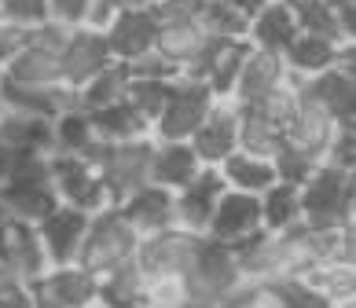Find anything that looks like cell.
<instances>
[{"mask_svg": "<svg viewBox=\"0 0 356 308\" xmlns=\"http://www.w3.org/2000/svg\"><path fill=\"white\" fill-rule=\"evenodd\" d=\"M48 177L51 187H56V198L67 206H77L85 213H99L103 206H111L107 198V187H103L96 165L81 154H59L51 151L48 154Z\"/></svg>", "mask_w": 356, "mask_h": 308, "instance_id": "52a82bcc", "label": "cell"}, {"mask_svg": "<svg viewBox=\"0 0 356 308\" xmlns=\"http://www.w3.org/2000/svg\"><path fill=\"white\" fill-rule=\"evenodd\" d=\"M147 4H154V0H147Z\"/></svg>", "mask_w": 356, "mask_h": 308, "instance_id": "9f6ffc18", "label": "cell"}, {"mask_svg": "<svg viewBox=\"0 0 356 308\" xmlns=\"http://www.w3.org/2000/svg\"><path fill=\"white\" fill-rule=\"evenodd\" d=\"M111 48V59L122 66H133L136 59L151 56L154 51V37H158V19L151 4H136V8H122L114 11L111 26L103 30Z\"/></svg>", "mask_w": 356, "mask_h": 308, "instance_id": "30bf717a", "label": "cell"}, {"mask_svg": "<svg viewBox=\"0 0 356 308\" xmlns=\"http://www.w3.org/2000/svg\"><path fill=\"white\" fill-rule=\"evenodd\" d=\"M111 4L122 11V8H136V4H147V0H111Z\"/></svg>", "mask_w": 356, "mask_h": 308, "instance_id": "816d5d0a", "label": "cell"}, {"mask_svg": "<svg viewBox=\"0 0 356 308\" xmlns=\"http://www.w3.org/2000/svg\"><path fill=\"white\" fill-rule=\"evenodd\" d=\"M118 209H122V217L133 224L140 235L162 232V227L173 224V191H165V187H158V184H143L129 198H122Z\"/></svg>", "mask_w": 356, "mask_h": 308, "instance_id": "cb8c5ba5", "label": "cell"}, {"mask_svg": "<svg viewBox=\"0 0 356 308\" xmlns=\"http://www.w3.org/2000/svg\"><path fill=\"white\" fill-rule=\"evenodd\" d=\"M323 162L356 172V125H341V129L334 132V140H331V147H327V158H323Z\"/></svg>", "mask_w": 356, "mask_h": 308, "instance_id": "60d3db41", "label": "cell"}, {"mask_svg": "<svg viewBox=\"0 0 356 308\" xmlns=\"http://www.w3.org/2000/svg\"><path fill=\"white\" fill-rule=\"evenodd\" d=\"M224 187H232V191H250V195H261L268 184H275L280 177H275V165L272 158H261V154H250V151H235L224 158V162L217 165Z\"/></svg>", "mask_w": 356, "mask_h": 308, "instance_id": "f1b7e54d", "label": "cell"}, {"mask_svg": "<svg viewBox=\"0 0 356 308\" xmlns=\"http://www.w3.org/2000/svg\"><path fill=\"white\" fill-rule=\"evenodd\" d=\"M213 37L206 33L199 15H180V19H158V37L154 51L162 56L177 74H195L206 56V48Z\"/></svg>", "mask_w": 356, "mask_h": 308, "instance_id": "8fae6325", "label": "cell"}, {"mask_svg": "<svg viewBox=\"0 0 356 308\" xmlns=\"http://www.w3.org/2000/svg\"><path fill=\"white\" fill-rule=\"evenodd\" d=\"M0 308H37V298H33V286L22 283V279H4L0 283Z\"/></svg>", "mask_w": 356, "mask_h": 308, "instance_id": "b9f144b4", "label": "cell"}, {"mask_svg": "<svg viewBox=\"0 0 356 308\" xmlns=\"http://www.w3.org/2000/svg\"><path fill=\"white\" fill-rule=\"evenodd\" d=\"M37 308H99V283L96 275L70 264H48V272L33 283Z\"/></svg>", "mask_w": 356, "mask_h": 308, "instance_id": "9c48e42d", "label": "cell"}, {"mask_svg": "<svg viewBox=\"0 0 356 308\" xmlns=\"http://www.w3.org/2000/svg\"><path fill=\"white\" fill-rule=\"evenodd\" d=\"M0 19L30 33L33 26L48 22V0H0Z\"/></svg>", "mask_w": 356, "mask_h": 308, "instance_id": "ab89813d", "label": "cell"}, {"mask_svg": "<svg viewBox=\"0 0 356 308\" xmlns=\"http://www.w3.org/2000/svg\"><path fill=\"white\" fill-rule=\"evenodd\" d=\"M96 283H99V305L103 301H147V279H143L136 261L99 275Z\"/></svg>", "mask_w": 356, "mask_h": 308, "instance_id": "8d00e7d4", "label": "cell"}, {"mask_svg": "<svg viewBox=\"0 0 356 308\" xmlns=\"http://www.w3.org/2000/svg\"><path fill=\"white\" fill-rule=\"evenodd\" d=\"M283 147V129L268 122L265 114L239 106V151L261 154V158H275V151Z\"/></svg>", "mask_w": 356, "mask_h": 308, "instance_id": "e575fe53", "label": "cell"}, {"mask_svg": "<svg viewBox=\"0 0 356 308\" xmlns=\"http://www.w3.org/2000/svg\"><path fill=\"white\" fill-rule=\"evenodd\" d=\"M298 85H301V96L320 103L338 125H356V74L349 66H331V70L305 77Z\"/></svg>", "mask_w": 356, "mask_h": 308, "instance_id": "d6986e66", "label": "cell"}, {"mask_svg": "<svg viewBox=\"0 0 356 308\" xmlns=\"http://www.w3.org/2000/svg\"><path fill=\"white\" fill-rule=\"evenodd\" d=\"M99 308H147V301H103Z\"/></svg>", "mask_w": 356, "mask_h": 308, "instance_id": "681fc988", "label": "cell"}, {"mask_svg": "<svg viewBox=\"0 0 356 308\" xmlns=\"http://www.w3.org/2000/svg\"><path fill=\"white\" fill-rule=\"evenodd\" d=\"M286 4L294 11V22L301 33H316V37H327V41H338V44H356L341 33V26L327 0H286Z\"/></svg>", "mask_w": 356, "mask_h": 308, "instance_id": "d590c367", "label": "cell"}, {"mask_svg": "<svg viewBox=\"0 0 356 308\" xmlns=\"http://www.w3.org/2000/svg\"><path fill=\"white\" fill-rule=\"evenodd\" d=\"M239 279H243V272H239V261H235V246L220 243L213 235H202L195 264H191V275H188V298L217 305Z\"/></svg>", "mask_w": 356, "mask_h": 308, "instance_id": "ba28073f", "label": "cell"}, {"mask_svg": "<svg viewBox=\"0 0 356 308\" xmlns=\"http://www.w3.org/2000/svg\"><path fill=\"white\" fill-rule=\"evenodd\" d=\"M199 243H202V235L184 232L177 224L162 227V232H151V235H140L136 264H140L143 279L147 283H158V279H184L188 283Z\"/></svg>", "mask_w": 356, "mask_h": 308, "instance_id": "8992f818", "label": "cell"}, {"mask_svg": "<svg viewBox=\"0 0 356 308\" xmlns=\"http://www.w3.org/2000/svg\"><path fill=\"white\" fill-rule=\"evenodd\" d=\"M4 279H8V268H4V261H0V283H4Z\"/></svg>", "mask_w": 356, "mask_h": 308, "instance_id": "db71d44e", "label": "cell"}, {"mask_svg": "<svg viewBox=\"0 0 356 308\" xmlns=\"http://www.w3.org/2000/svg\"><path fill=\"white\" fill-rule=\"evenodd\" d=\"M305 279H309L316 290H320V298L331 305V308L349 305V301L356 298V264H346V261H323V264H316Z\"/></svg>", "mask_w": 356, "mask_h": 308, "instance_id": "d6a6232c", "label": "cell"}, {"mask_svg": "<svg viewBox=\"0 0 356 308\" xmlns=\"http://www.w3.org/2000/svg\"><path fill=\"white\" fill-rule=\"evenodd\" d=\"M228 4H232L235 11H243V15H246V19H254V15H257V11H261V8H265V4H268V0H228Z\"/></svg>", "mask_w": 356, "mask_h": 308, "instance_id": "c3c4849f", "label": "cell"}, {"mask_svg": "<svg viewBox=\"0 0 356 308\" xmlns=\"http://www.w3.org/2000/svg\"><path fill=\"white\" fill-rule=\"evenodd\" d=\"M151 151H154V136H136V140H118L107 143L103 140L92 154L103 187H107L111 206H118L122 198H129L136 187L151 184Z\"/></svg>", "mask_w": 356, "mask_h": 308, "instance_id": "277c9868", "label": "cell"}, {"mask_svg": "<svg viewBox=\"0 0 356 308\" xmlns=\"http://www.w3.org/2000/svg\"><path fill=\"white\" fill-rule=\"evenodd\" d=\"M0 202H4L11 220H26V224L41 220L44 213L59 202L56 187H51V177H48V154L19 151L8 184L0 187Z\"/></svg>", "mask_w": 356, "mask_h": 308, "instance_id": "3957f363", "label": "cell"}, {"mask_svg": "<svg viewBox=\"0 0 356 308\" xmlns=\"http://www.w3.org/2000/svg\"><path fill=\"white\" fill-rule=\"evenodd\" d=\"M85 8H88V0H48V15L63 26H81Z\"/></svg>", "mask_w": 356, "mask_h": 308, "instance_id": "ee69618b", "label": "cell"}, {"mask_svg": "<svg viewBox=\"0 0 356 308\" xmlns=\"http://www.w3.org/2000/svg\"><path fill=\"white\" fill-rule=\"evenodd\" d=\"M298 37V22H294V11H290L286 0H268L265 8L257 11L246 26V41L254 48H265V51H286V44Z\"/></svg>", "mask_w": 356, "mask_h": 308, "instance_id": "d4e9b609", "label": "cell"}, {"mask_svg": "<svg viewBox=\"0 0 356 308\" xmlns=\"http://www.w3.org/2000/svg\"><path fill=\"white\" fill-rule=\"evenodd\" d=\"M254 308H261V305H254Z\"/></svg>", "mask_w": 356, "mask_h": 308, "instance_id": "6f0895ef", "label": "cell"}, {"mask_svg": "<svg viewBox=\"0 0 356 308\" xmlns=\"http://www.w3.org/2000/svg\"><path fill=\"white\" fill-rule=\"evenodd\" d=\"M8 220H11V217H8V209H4V202H0V238H4V227H8Z\"/></svg>", "mask_w": 356, "mask_h": 308, "instance_id": "f5cc1de1", "label": "cell"}, {"mask_svg": "<svg viewBox=\"0 0 356 308\" xmlns=\"http://www.w3.org/2000/svg\"><path fill=\"white\" fill-rule=\"evenodd\" d=\"M199 22L206 26L209 37H224V41H235V37H246L250 19L243 11H235L228 0H202L199 4Z\"/></svg>", "mask_w": 356, "mask_h": 308, "instance_id": "f35d334b", "label": "cell"}, {"mask_svg": "<svg viewBox=\"0 0 356 308\" xmlns=\"http://www.w3.org/2000/svg\"><path fill=\"white\" fill-rule=\"evenodd\" d=\"M257 305L261 308H331L320 290L301 275H275L257 283Z\"/></svg>", "mask_w": 356, "mask_h": 308, "instance_id": "f546056e", "label": "cell"}, {"mask_svg": "<svg viewBox=\"0 0 356 308\" xmlns=\"http://www.w3.org/2000/svg\"><path fill=\"white\" fill-rule=\"evenodd\" d=\"M257 227H261V202H257V195L224 187V195L217 198L213 217H209L206 235H213V238H220V243L235 246V243H243L246 235H254Z\"/></svg>", "mask_w": 356, "mask_h": 308, "instance_id": "44dd1931", "label": "cell"}, {"mask_svg": "<svg viewBox=\"0 0 356 308\" xmlns=\"http://www.w3.org/2000/svg\"><path fill=\"white\" fill-rule=\"evenodd\" d=\"M0 77L11 85H26V88H63V63H59V51L56 48H44L26 37V44L19 48V56L11 59Z\"/></svg>", "mask_w": 356, "mask_h": 308, "instance_id": "7402d4cb", "label": "cell"}, {"mask_svg": "<svg viewBox=\"0 0 356 308\" xmlns=\"http://www.w3.org/2000/svg\"><path fill=\"white\" fill-rule=\"evenodd\" d=\"M15 154L19 151H11V147H4L0 143V187L8 184V177H11V165H15Z\"/></svg>", "mask_w": 356, "mask_h": 308, "instance_id": "7dc6e473", "label": "cell"}, {"mask_svg": "<svg viewBox=\"0 0 356 308\" xmlns=\"http://www.w3.org/2000/svg\"><path fill=\"white\" fill-rule=\"evenodd\" d=\"M213 103H217V96L202 77L177 74L173 81H169L165 103H162V111H158L154 125H151V136L154 140H191V132L202 125V117L209 114Z\"/></svg>", "mask_w": 356, "mask_h": 308, "instance_id": "5b68a950", "label": "cell"}, {"mask_svg": "<svg viewBox=\"0 0 356 308\" xmlns=\"http://www.w3.org/2000/svg\"><path fill=\"white\" fill-rule=\"evenodd\" d=\"M103 140L96 136V129H92V117L88 111L81 106H67L63 114L51 117V151L59 154H81L92 162V154H96V147Z\"/></svg>", "mask_w": 356, "mask_h": 308, "instance_id": "4316f807", "label": "cell"}, {"mask_svg": "<svg viewBox=\"0 0 356 308\" xmlns=\"http://www.w3.org/2000/svg\"><path fill=\"white\" fill-rule=\"evenodd\" d=\"M147 308H177V305H151V301H147Z\"/></svg>", "mask_w": 356, "mask_h": 308, "instance_id": "11a10c76", "label": "cell"}, {"mask_svg": "<svg viewBox=\"0 0 356 308\" xmlns=\"http://www.w3.org/2000/svg\"><path fill=\"white\" fill-rule=\"evenodd\" d=\"M136 246H140V232L122 217V209L103 206L99 213L88 217V232H85L81 253H77V264L99 279L114 272V268L136 261Z\"/></svg>", "mask_w": 356, "mask_h": 308, "instance_id": "7a4b0ae2", "label": "cell"}, {"mask_svg": "<svg viewBox=\"0 0 356 308\" xmlns=\"http://www.w3.org/2000/svg\"><path fill=\"white\" fill-rule=\"evenodd\" d=\"M88 217L92 213L67 206V202H56L41 220H37V235H41V246L48 253V264H70L77 261L85 243V232H88Z\"/></svg>", "mask_w": 356, "mask_h": 308, "instance_id": "7c38bea8", "label": "cell"}, {"mask_svg": "<svg viewBox=\"0 0 356 308\" xmlns=\"http://www.w3.org/2000/svg\"><path fill=\"white\" fill-rule=\"evenodd\" d=\"M177 308H217L213 301H199V298H188V301H180Z\"/></svg>", "mask_w": 356, "mask_h": 308, "instance_id": "f907efd6", "label": "cell"}, {"mask_svg": "<svg viewBox=\"0 0 356 308\" xmlns=\"http://www.w3.org/2000/svg\"><path fill=\"white\" fill-rule=\"evenodd\" d=\"M114 4L111 0H88V8H85V15H81V26H88V30H107L111 19H114Z\"/></svg>", "mask_w": 356, "mask_h": 308, "instance_id": "f6af8a7d", "label": "cell"}, {"mask_svg": "<svg viewBox=\"0 0 356 308\" xmlns=\"http://www.w3.org/2000/svg\"><path fill=\"white\" fill-rule=\"evenodd\" d=\"M327 4H331L341 33H346L349 41H356V0H327Z\"/></svg>", "mask_w": 356, "mask_h": 308, "instance_id": "bcb514c9", "label": "cell"}, {"mask_svg": "<svg viewBox=\"0 0 356 308\" xmlns=\"http://www.w3.org/2000/svg\"><path fill=\"white\" fill-rule=\"evenodd\" d=\"M301 195V220L320 232L356 224V180L349 169H338L331 162H320L312 177L298 187Z\"/></svg>", "mask_w": 356, "mask_h": 308, "instance_id": "6da1fadb", "label": "cell"}, {"mask_svg": "<svg viewBox=\"0 0 356 308\" xmlns=\"http://www.w3.org/2000/svg\"><path fill=\"white\" fill-rule=\"evenodd\" d=\"M59 63H63V81L67 88H81L88 77H96L103 66H111V48H107V37L99 30H88V26H70L67 33V44L59 51Z\"/></svg>", "mask_w": 356, "mask_h": 308, "instance_id": "2e32d148", "label": "cell"}, {"mask_svg": "<svg viewBox=\"0 0 356 308\" xmlns=\"http://www.w3.org/2000/svg\"><path fill=\"white\" fill-rule=\"evenodd\" d=\"M220 195H224V180H220L217 165H202L191 184H184L180 191H173V224L184 227V232L206 235Z\"/></svg>", "mask_w": 356, "mask_h": 308, "instance_id": "9a60e30c", "label": "cell"}, {"mask_svg": "<svg viewBox=\"0 0 356 308\" xmlns=\"http://www.w3.org/2000/svg\"><path fill=\"white\" fill-rule=\"evenodd\" d=\"M353 56H356V44H338V41H327V37H316V33H301L286 44L283 51V63L290 77L305 81V77H316L331 66H349L353 70Z\"/></svg>", "mask_w": 356, "mask_h": 308, "instance_id": "e0dca14e", "label": "cell"}, {"mask_svg": "<svg viewBox=\"0 0 356 308\" xmlns=\"http://www.w3.org/2000/svg\"><path fill=\"white\" fill-rule=\"evenodd\" d=\"M199 154L191 151L188 140H154L151 151V184L165 187V191H180L184 184L199 177Z\"/></svg>", "mask_w": 356, "mask_h": 308, "instance_id": "603a6c76", "label": "cell"}, {"mask_svg": "<svg viewBox=\"0 0 356 308\" xmlns=\"http://www.w3.org/2000/svg\"><path fill=\"white\" fill-rule=\"evenodd\" d=\"M191 151L199 154L202 165H220L235 147H239V103L217 99L202 117V125L191 132Z\"/></svg>", "mask_w": 356, "mask_h": 308, "instance_id": "5bb4252c", "label": "cell"}, {"mask_svg": "<svg viewBox=\"0 0 356 308\" xmlns=\"http://www.w3.org/2000/svg\"><path fill=\"white\" fill-rule=\"evenodd\" d=\"M290 77L286 63L280 51H265V48H254L250 44L246 59H243V70H239V81L232 88V99L239 106H254L268 96L272 88H280Z\"/></svg>", "mask_w": 356, "mask_h": 308, "instance_id": "ffe728a7", "label": "cell"}, {"mask_svg": "<svg viewBox=\"0 0 356 308\" xmlns=\"http://www.w3.org/2000/svg\"><path fill=\"white\" fill-rule=\"evenodd\" d=\"M0 106L8 111H22V114H37V117H56L67 106H77L74 88H26V85H11L0 77Z\"/></svg>", "mask_w": 356, "mask_h": 308, "instance_id": "484cf974", "label": "cell"}, {"mask_svg": "<svg viewBox=\"0 0 356 308\" xmlns=\"http://www.w3.org/2000/svg\"><path fill=\"white\" fill-rule=\"evenodd\" d=\"M257 202H261V227H265V232H283V227L301 220V195H298V187L286 184V180L268 184L265 191L257 195Z\"/></svg>", "mask_w": 356, "mask_h": 308, "instance_id": "1f68e13d", "label": "cell"}, {"mask_svg": "<svg viewBox=\"0 0 356 308\" xmlns=\"http://www.w3.org/2000/svg\"><path fill=\"white\" fill-rule=\"evenodd\" d=\"M92 117V129H96L99 140L118 143V140H136V136H151V125L129 106L125 99H114L99 111H88Z\"/></svg>", "mask_w": 356, "mask_h": 308, "instance_id": "4dcf8cb0", "label": "cell"}, {"mask_svg": "<svg viewBox=\"0 0 356 308\" xmlns=\"http://www.w3.org/2000/svg\"><path fill=\"white\" fill-rule=\"evenodd\" d=\"M125 85H129V66L111 63V66H103L96 77H88L81 88H74V96H77V106H81V111H99V106L122 99Z\"/></svg>", "mask_w": 356, "mask_h": 308, "instance_id": "836d02e7", "label": "cell"}, {"mask_svg": "<svg viewBox=\"0 0 356 308\" xmlns=\"http://www.w3.org/2000/svg\"><path fill=\"white\" fill-rule=\"evenodd\" d=\"M165 92H169L165 77H136V74H129V85H125L122 99L133 106L147 125H154V117H158V111H162V103H165Z\"/></svg>", "mask_w": 356, "mask_h": 308, "instance_id": "74e56055", "label": "cell"}, {"mask_svg": "<svg viewBox=\"0 0 356 308\" xmlns=\"http://www.w3.org/2000/svg\"><path fill=\"white\" fill-rule=\"evenodd\" d=\"M0 261H4L11 279H22V283H37L48 272V253L41 246V235H37V224L26 220H8L4 238H0Z\"/></svg>", "mask_w": 356, "mask_h": 308, "instance_id": "ac0fdd59", "label": "cell"}, {"mask_svg": "<svg viewBox=\"0 0 356 308\" xmlns=\"http://www.w3.org/2000/svg\"><path fill=\"white\" fill-rule=\"evenodd\" d=\"M338 129H341V125L323 111L320 103H312L309 96H301V99H298V111L290 114V122H286V129H283V147H290V151L312 158V162H323V158H327V147H331V140H334Z\"/></svg>", "mask_w": 356, "mask_h": 308, "instance_id": "4fadbf2b", "label": "cell"}, {"mask_svg": "<svg viewBox=\"0 0 356 308\" xmlns=\"http://www.w3.org/2000/svg\"><path fill=\"white\" fill-rule=\"evenodd\" d=\"M0 143L11 147V151L51 154V117H37V114L0 106Z\"/></svg>", "mask_w": 356, "mask_h": 308, "instance_id": "83f0119b", "label": "cell"}, {"mask_svg": "<svg viewBox=\"0 0 356 308\" xmlns=\"http://www.w3.org/2000/svg\"><path fill=\"white\" fill-rule=\"evenodd\" d=\"M26 37H30L26 30H19V26H11V22L0 19V70L19 56V48L26 44Z\"/></svg>", "mask_w": 356, "mask_h": 308, "instance_id": "7bdbcfd3", "label": "cell"}]
</instances>
